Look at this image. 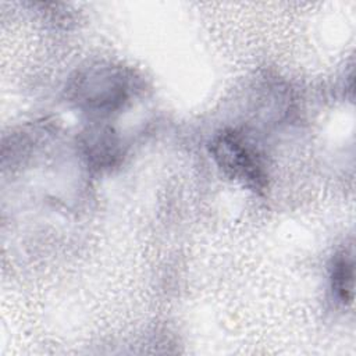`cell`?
<instances>
[{"mask_svg": "<svg viewBox=\"0 0 356 356\" xmlns=\"http://www.w3.org/2000/svg\"><path fill=\"white\" fill-rule=\"evenodd\" d=\"M134 75L115 65L85 68L67 86V96L79 110L95 115H111L121 110L134 95Z\"/></svg>", "mask_w": 356, "mask_h": 356, "instance_id": "cell-1", "label": "cell"}, {"mask_svg": "<svg viewBox=\"0 0 356 356\" xmlns=\"http://www.w3.org/2000/svg\"><path fill=\"white\" fill-rule=\"evenodd\" d=\"M211 154L220 168L231 178L253 191H263L267 174L257 149L241 132L222 131L211 142Z\"/></svg>", "mask_w": 356, "mask_h": 356, "instance_id": "cell-2", "label": "cell"}, {"mask_svg": "<svg viewBox=\"0 0 356 356\" xmlns=\"http://www.w3.org/2000/svg\"><path fill=\"white\" fill-rule=\"evenodd\" d=\"M118 139L111 128L95 127L83 136V150L88 161L96 168L113 165L120 157Z\"/></svg>", "mask_w": 356, "mask_h": 356, "instance_id": "cell-3", "label": "cell"}, {"mask_svg": "<svg viewBox=\"0 0 356 356\" xmlns=\"http://www.w3.org/2000/svg\"><path fill=\"white\" fill-rule=\"evenodd\" d=\"M334 295L343 305L352 302L353 296V259L352 254L342 252L335 257L331 274Z\"/></svg>", "mask_w": 356, "mask_h": 356, "instance_id": "cell-4", "label": "cell"}]
</instances>
